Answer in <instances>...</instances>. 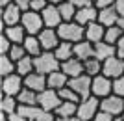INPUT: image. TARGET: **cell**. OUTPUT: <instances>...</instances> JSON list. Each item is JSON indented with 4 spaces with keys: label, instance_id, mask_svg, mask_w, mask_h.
I'll use <instances>...</instances> for the list:
<instances>
[{
    "label": "cell",
    "instance_id": "1",
    "mask_svg": "<svg viewBox=\"0 0 124 121\" xmlns=\"http://www.w3.org/2000/svg\"><path fill=\"white\" fill-rule=\"evenodd\" d=\"M57 34H59L61 41H69V43H72V45H76V43L85 39V26H82V24H78L74 21L61 22L59 28H57Z\"/></svg>",
    "mask_w": 124,
    "mask_h": 121
},
{
    "label": "cell",
    "instance_id": "2",
    "mask_svg": "<svg viewBox=\"0 0 124 121\" xmlns=\"http://www.w3.org/2000/svg\"><path fill=\"white\" fill-rule=\"evenodd\" d=\"M33 65H35V71L41 74H50L54 71H59L61 69V62L56 58L54 52H43L39 54L37 58H33Z\"/></svg>",
    "mask_w": 124,
    "mask_h": 121
},
{
    "label": "cell",
    "instance_id": "3",
    "mask_svg": "<svg viewBox=\"0 0 124 121\" xmlns=\"http://www.w3.org/2000/svg\"><path fill=\"white\" fill-rule=\"evenodd\" d=\"M100 112V99L96 97H87V99H82L78 102V119L80 121H93L94 116Z\"/></svg>",
    "mask_w": 124,
    "mask_h": 121
},
{
    "label": "cell",
    "instance_id": "4",
    "mask_svg": "<svg viewBox=\"0 0 124 121\" xmlns=\"http://www.w3.org/2000/svg\"><path fill=\"white\" fill-rule=\"evenodd\" d=\"M22 28L26 30L28 36H39L43 30H45V22H43L41 13H35V11H24L22 13V21H21Z\"/></svg>",
    "mask_w": 124,
    "mask_h": 121
},
{
    "label": "cell",
    "instance_id": "5",
    "mask_svg": "<svg viewBox=\"0 0 124 121\" xmlns=\"http://www.w3.org/2000/svg\"><path fill=\"white\" fill-rule=\"evenodd\" d=\"M100 110L109 114V116H113V117H120L124 114V99L111 93L106 99H100Z\"/></svg>",
    "mask_w": 124,
    "mask_h": 121
},
{
    "label": "cell",
    "instance_id": "6",
    "mask_svg": "<svg viewBox=\"0 0 124 121\" xmlns=\"http://www.w3.org/2000/svg\"><path fill=\"white\" fill-rule=\"evenodd\" d=\"M113 93V80L104 76V74H98L93 78V86H91V95L96 97V99H106Z\"/></svg>",
    "mask_w": 124,
    "mask_h": 121
},
{
    "label": "cell",
    "instance_id": "7",
    "mask_svg": "<svg viewBox=\"0 0 124 121\" xmlns=\"http://www.w3.org/2000/svg\"><path fill=\"white\" fill-rule=\"evenodd\" d=\"M61 102L63 101H61V97H59V93H57L56 90H50V88L41 91V93H39V99H37V104L46 112H56Z\"/></svg>",
    "mask_w": 124,
    "mask_h": 121
},
{
    "label": "cell",
    "instance_id": "8",
    "mask_svg": "<svg viewBox=\"0 0 124 121\" xmlns=\"http://www.w3.org/2000/svg\"><path fill=\"white\" fill-rule=\"evenodd\" d=\"M24 90V78L21 74H9V76H4L2 78V95H11V97H17Z\"/></svg>",
    "mask_w": 124,
    "mask_h": 121
},
{
    "label": "cell",
    "instance_id": "9",
    "mask_svg": "<svg viewBox=\"0 0 124 121\" xmlns=\"http://www.w3.org/2000/svg\"><path fill=\"white\" fill-rule=\"evenodd\" d=\"M102 74L108 76V78L115 80L124 74V60L119 58V56H111L106 62L102 63Z\"/></svg>",
    "mask_w": 124,
    "mask_h": 121
},
{
    "label": "cell",
    "instance_id": "10",
    "mask_svg": "<svg viewBox=\"0 0 124 121\" xmlns=\"http://www.w3.org/2000/svg\"><path fill=\"white\" fill-rule=\"evenodd\" d=\"M69 86L80 95V99H87L91 97V86H93V78L89 76V74H80L76 78H70L69 80Z\"/></svg>",
    "mask_w": 124,
    "mask_h": 121
},
{
    "label": "cell",
    "instance_id": "11",
    "mask_svg": "<svg viewBox=\"0 0 124 121\" xmlns=\"http://www.w3.org/2000/svg\"><path fill=\"white\" fill-rule=\"evenodd\" d=\"M37 37H39V43H41V47H43L45 52H54V50L59 47V43H61L59 34H57V30H54V28H45Z\"/></svg>",
    "mask_w": 124,
    "mask_h": 121
},
{
    "label": "cell",
    "instance_id": "12",
    "mask_svg": "<svg viewBox=\"0 0 124 121\" xmlns=\"http://www.w3.org/2000/svg\"><path fill=\"white\" fill-rule=\"evenodd\" d=\"M0 19H2V32H4L6 26H15V24H21L22 21V11L19 9V6L17 4H9L6 6V8H2V15H0Z\"/></svg>",
    "mask_w": 124,
    "mask_h": 121
},
{
    "label": "cell",
    "instance_id": "13",
    "mask_svg": "<svg viewBox=\"0 0 124 121\" xmlns=\"http://www.w3.org/2000/svg\"><path fill=\"white\" fill-rule=\"evenodd\" d=\"M24 88H28V90H31V91H35V93L45 91V90L48 88V78H46V74H41V73H37V71L30 73L28 76H24Z\"/></svg>",
    "mask_w": 124,
    "mask_h": 121
},
{
    "label": "cell",
    "instance_id": "14",
    "mask_svg": "<svg viewBox=\"0 0 124 121\" xmlns=\"http://www.w3.org/2000/svg\"><path fill=\"white\" fill-rule=\"evenodd\" d=\"M41 17H43V22H45V28H54V30H57L59 24L63 22L59 8H57V6H52V4L46 6V9L41 13Z\"/></svg>",
    "mask_w": 124,
    "mask_h": 121
},
{
    "label": "cell",
    "instance_id": "15",
    "mask_svg": "<svg viewBox=\"0 0 124 121\" xmlns=\"http://www.w3.org/2000/svg\"><path fill=\"white\" fill-rule=\"evenodd\" d=\"M98 21V9L94 8V4L91 6H85L82 9L76 11V17H74V22L82 24V26H87L91 22H96Z\"/></svg>",
    "mask_w": 124,
    "mask_h": 121
},
{
    "label": "cell",
    "instance_id": "16",
    "mask_svg": "<svg viewBox=\"0 0 124 121\" xmlns=\"http://www.w3.org/2000/svg\"><path fill=\"white\" fill-rule=\"evenodd\" d=\"M104 37H106V26H102L98 21L91 22V24L85 26V39H87L89 43L96 45V43L104 41Z\"/></svg>",
    "mask_w": 124,
    "mask_h": 121
},
{
    "label": "cell",
    "instance_id": "17",
    "mask_svg": "<svg viewBox=\"0 0 124 121\" xmlns=\"http://www.w3.org/2000/svg\"><path fill=\"white\" fill-rule=\"evenodd\" d=\"M93 56H94V45L89 43L87 39H83V41L74 45V58H78L80 62H87Z\"/></svg>",
    "mask_w": 124,
    "mask_h": 121
},
{
    "label": "cell",
    "instance_id": "18",
    "mask_svg": "<svg viewBox=\"0 0 124 121\" xmlns=\"http://www.w3.org/2000/svg\"><path fill=\"white\" fill-rule=\"evenodd\" d=\"M61 71L67 74L69 78H76V76L85 73V71H83V62H80L78 58H70V60H67V62H63Z\"/></svg>",
    "mask_w": 124,
    "mask_h": 121
},
{
    "label": "cell",
    "instance_id": "19",
    "mask_svg": "<svg viewBox=\"0 0 124 121\" xmlns=\"http://www.w3.org/2000/svg\"><path fill=\"white\" fill-rule=\"evenodd\" d=\"M8 39H9L13 45H22L24 43V39H26V30L22 28V24H15V26H6L4 28V32H2Z\"/></svg>",
    "mask_w": 124,
    "mask_h": 121
},
{
    "label": "cell",
    "instance_id": "20",
    "mask_svg": "<svg viewBox=\"0 0 124 121\" xmlns=\"http://www.w3.org/2000/svg\"><path fill=\"white\" fill-rule=\"evenodd\" d=\"M120 17L117 13V9L113 8H106V9H98V22L102 26L109 28V26H115V24H119Z\"/></svg>",
    "mask_w": 124,
    "mask_h": 121
},
{
    "label": "cell",
    "instance_id": "21",
    "mask_svg": "<svg viewBox=\"0 0 124 121\" xmlns=\"http://www.w3.org/2000/svg\"><path fill=\"white\" fill-rule=\"evenodd\" d=\"M111 56H117V47L115 45H109L106 41H100L94 45V58H98L102 63Z\"/></svg>",
    "mask_w": 124,
    "mask_h": 121
},
{
    "label": "cell",
    "instance_id": "22",
    "mask_svg": "<svg viewBox=\"0 0 124 121\" xmlns=\"http://www.w3.org/2000/svg\"><path fill=\"white\" fill-rule=\"evenodd\" d=\"M46 78H48V88H50V90H56V91H59L61 88L69 86V80H70L67 74L61 71V69H59V71H54V73H50Z\"/></svg>",
    "mask_w": 124,
    "mask_h": 121
},
{
    "label": "cell",
    "instance_id": "23",
    "mask_svg": "<svg viewBox=\"0 0 124 121\" xmlns=\"http://www.w3.org/2000/svg\"><path fill=\"white\" fill-rule=\"evenodd\" d=\"M22 47L26 48L28 56H31V58H37L39 54L45 52V50H43V47H41V43H39V37H37V36H26L24 43H22Z\"/></svg>",
    "mask_w": 124,
    "mask_h": 121
},
{
    "label": "cell",
    "instance_id": "24",
    "mask_svg": "<svg viewBox=\"0 0 124 121\" xmlns=\"http://www.w3.org/2000/svg\"><path fill=\"white\" fill-rule=\"evenodd\" d=\"M54 54H56V58L59 60V62H67V60L74 58V45L69 41H61L59 43V47L54 50Z\"/></svg>",
    "mask_w": 124,
    "mask_h": 121
},
{
    "label": "cell",
    "instance_id": "25",
    "mask_svg": "<svg viewBox=\"0 0 124 121\" xmlns=\"http://www.w3.org/2000/svg\"><path fill=\"white\" fill-rule=\"evenodd\" d=\"M83 71H85V74H89L91 78H94V76L102 74V62L93 56V58H89L87 62H83Z\"/></svg>",
    "mask_w": 124,
    "mask_h": 121
},
{
    "label": "cell",
    "instance_id": "26",
    "mask_svg": "<svg viewBox=\"0 0 124 121\" xmlns=\"http://www.w3.org/2000/svg\"><path fill=\"white\" fill-rule=\"evenodd\" d=\"M13 73H17V63L8 54H0V74H2V78L9 76Z\"/></svg>",
    "mask_w": 124,
    "mask_h": 121
},
{
    "label": "cell",
    "instance_id": "27",
    "mask_svg": "<svg viewBox=\"0 0 124 121\" xmlns=\"http://www.w3.org/2000/svg\"><path fill=\"white\" fill-rule=\"evenodd\" d=\"M57 117H74L78 114V102H69V101H63L59 108L54 112Z\"/></svg>",
    "mask_w": 124,
    "mask_h": 121
},
{
    "label": "cell",
    "instance_id": "28",
    "mask_svg": "<svg viewBox=\"0 0 124 121\" xmlns=\"http://www.w3.org/2000/svg\"><path fill=\"white\" fill-rule=\"evenodd\" d=\"M37 99H39V93L28 90V88H24L21 93L17 95L19 104H26V106H39V104H37Z\"/></svg>",
    "mask_w": 124,
    "mask_h": 121
},
{
    "label": "cell",
    "instance_id": "29",
    "mask_svg": "<svg viewBox=\"0 0 124 121\" xmlns=\"http://www.w3.org/2000/svg\"><path fill=\"white\" fill-rule=\"evenodd\" d=\"M33 71H35V65H33V58L31 56H24L22 60L17 62V74H21L22 78L28 76L30 73H33Z\"/></svg>",
    "mask_w": 124,
    "mask_h": 121
},
{
    "label": "cell",
    "instance_id": "30",
    "mask_svg": "<svg viewBox=\"0 0 124 121\" xmlns=\"http://www.w3.org/2000/svg\"><path fill=\"white\" fill-rule=\"evenodd\" d=\"M57 8H59V13H61L63 22H70V21H74L76 11H78L76 6H72L70 2H67V0H65V2H63V4H59Z\"/></svg>",
    "mask_w": 124,
    "mask_h": 121
},
{
    "label": "cell",
    "instance_id": "31",
    "mask_svg": "<svg viewBox=\"0 0 124 121\" xmlns=\"http://www.w3.org/2000/svg\"><path fill=\"white\" fill-rule=\"evenodd\" d=\"M0 108L4 114H15L19 110V101H17V97H11V95H2Z\"/></svg>",
    "mask_w": 124,
    "mask_h": 121
},
{
    "label": "cell",
    "instance_id": "32",
    "mask_svg": "<svg viewBox=\"0 0 124 121\" xmlns=\"http://www.w3.org/2000/svg\"><path fill=\"white\" fill-rule=\"evenodd\" d=\"M124 36L122 28L119 26V24H115V26H109L106 28V37H104V41L109 43V45H117L119 43V39Z\"/></svg>",
    "mask_w": 124,
    "mask_h": 121
},
{
    "label": "cell",
    "instance_id": "33",
    "mask_svg": "<svg viewBox=\"0 0 124 121\" xmlns=\"http://www.w3.org/2000/svg\"><path fill=\"white\" fill-rule=\"evenodd\" d=\"M59 93V97H61V101H69V102H80V95L76 93V91L70 88V86H65V88H61V90L57 91Z\"/></svg>",
    "mask_w": 124,
    "mask_h": 121
},
{
    "label": "cell",
    "instance_id": "34",
    "mask_svg": "<svg viewBox=\"0 0 124 121\" xmlns=\"http://www.w3.org/2000/svg\"><path fill=\"white\" fill-rule=\"evenodd\" d=\"M8 56H9V58H11V60H13V62L17 63V62H19V60H22V58H24V56H28V52H26V48L22 47V45H13Z\"/></svg>",
    "mask_w": 124,
    "mask_h": 121
},
{
    "label": "cell",
    "instance_id": "35",
    "mask_svg": "<svg viewBox=\"0 0 124 121\" xmlns=\"http://www.w3.org/2000/svg\"><path fill=\"white\" fill-rule=\"evenodd\" d=\"M113 93L124 99V74L113 80Z\"/></svg>",
    "mask_w": 124,
    "mask_h": 121
},
{
    "label": "cell",
    "instance_id": "36",
    "mask_svg": "<svg viewBox=\"0 0 124 121\" xmlns=\"http://www.w3.org/2000/svg\"><path fill=\"white\" fill-rule=\"evenodd\" d=\"M46 6H48L46 0H31L30 9H31V11H35V13H43V11L46 9Z\"/></svg>",
    "mask_w": 124,
    "mask_h": 121
},
{
    "label": "cell",
    "instance_id": "37",
    "mask_svg": "<svg viewBox=\"0 0 124 121\" xmlns=\"http://www.w3.org/2000/svg\"><path fill=\"white\" fill-rule=\"evenodd\" d=\"M11 47H13V43L2 34V36H0V54H9Z\"/></svg>",
    "mask_w": 124,
    "mask_h": 121
},
{
    "label": "cell",
    "instance_id": "38",
    "mask_svg": "<svg viewBox=\"0 0 124 121\" xmlns=\"http://www.w3.org/2000/svg\"><path fill=\"white\" fill-rule=\"evenodd\" d=\"M117 0H94L93 4L96 9H106V8H113Z\"/></svg>",
    "mask_w": 124,
    "mask_h": 121
},
{
    "label": "cell",
    "instance_id": "39",
    "mask_svg": "<svg viewBox=\"0 0 124 121\" xmlns=\"http://www.w3.org/2000/svg\"><path fill=\"white\" fill-rule=\"evenodd\" d=\"M13 4L19 6V9L24 13V11H30V6H31V0H15Z\"/></svg>",
    "mask_w": 124,
    "mask_h": 121
},
{
    "label": "cell",
    "instance_id": "40",
    "mask_svg": "<svg viewBox=\"0 0 124 121\" xmlns=\"http://www.w3.org/2000/svg\"><path fill=\"white\" fill-rule=\"evenodd\" d=\"M117 117H113V116H109V114H106V112H102L100 110L96 116H94V119L93 121H115Z\"/></svg>",
    "mask_w": 124,
    "mask_h": 121
},
{
    "label": "cell",
    "instance_id": "41",
    "mask_svg": "<svg viewBox=\"0 0 124 121\" xmlns=\"http://www.w3.org/2000/svg\"><path fill=\"white\" fill-rule=\"evenodd\" d=\"M67 2H70L72 6H76L78 9H82V8H85V6H91V4H93L91 0H67Z\"/></svg>",
    "mask_w": 124,
    "mask_h": 121
},
{
    "label": "cell",
    "instance_id": "42",
    "mask_svg": "<svg viewBox=\"0 0 124 121\" xmlns=\"http://www.w3.org/2000/svg\"><path fill=\"white\" fill-rule=\"evenodd\" d=\"M115 47H117V56L124 60V36H122V37L119 39V43H117Z\"/></svg>",
    "mask_w": 124,
    "mask_h": 121
},
{
    "label": "cell",
    "instance_id": "43",
    "mask_svg": "<svg viewBox=\"0 0 124 121\" xmlns=\"http://www.w3.org/2000/svg\"><path fill=\"white\" fill-rule=\"evenodd\" d=\"M115 9H117L120 19H124V0H117L115 2Z\"/></svg>",
    "mask_w": 124,
    "mask_h": 121
},
{
    "label": "cell",
    "instance_id": "44",
    "mask_svg": "<svg viewBox=\"0 0 124 121\" xmlns=\"http://www.w3.org/2000/svg\"><path fill=\"white\" fill-rule=\"evenodd\" d=\"M8 119H9V121H26L19 112H15V114H8Z\"/></svg>",
    "mask_w": 124,
    "mask_h": 121
},
{
    "label": "cell",
    "instance_id": "45",
    "mask_svg": "<svg viewBox=\"0 0 124 121\" xmlns=\"http://www.w3.org/2000/svg\"><path fill=\"white\" fill-rule=\"evenodd\" d=\"M56 121H80V119H78V116H74V117H57Z\"/></svg>",
    "mask_w": 124,
    "mask_h": 121
},
{
    "label": "cell",
    "instance_id": "46",
    "mask_svg": "<svg viewBox=\"0 0 124 121\" xmlns=\"http://www.w3.org/2000/svg\"><path fill=\"white\" fill-rule=\"evenodd\" d=\"M15 0H0V6L2 8H6V6H9V4H13Z\"/></svg>",
    "mask_w": 124,
    "mask_h": 121
},
{
    "label": "cell",
    "instance_id": "47",
    "mask_svg": "<svg viewBox=\"0 0 124 121\" xmlns=\"http://www.w3.org/2000/svg\"><path fill=\"white\" fill-rule=\"evenodd\" d=\"M48 4H52V6H59V4H63L65 0H46Z\"/></svg>",
    "mask_w": 124,
    "mask_h": 121
},
{
    "label": "cell",
    "instance_id": "48",
    "mask_svg": "<svg viewBox=\"0 0 124 121\" xmlns=\"http://www.w3.org/2000/svg\"><path fill=\"white\" fill-rule=\"evenodd\" d=\"M119 26L122 28V32H124V19H120V21H119Z\"/></svg>",
    "mask_w": 124,
    "mask_h": 121
},
{
    "label": "cell",
    "instance_id": "49",
    "mask_svg": "<svg viewBox=\"0 0 124 121\" xmlns=\"http://www.w3.org/2000/svg\"><path fill=\"white\" fill-rule=\"evenodd\" d=\"M115 121H122V117H117V119H115Z\"/></svg>",
    "mask_w": 124,
    "mask_h": 121
},
{
    "label": "cell",
    "instance_id": "50",
    "mask_svg": "<svg viewBox=\"0 0 124 121\" xmlns=\"http://www.w3.org/2000/svg\"><path fill=\"white\" fill-rule=\"evenodd\" d=\"M120 117H122V121H124V114H122V116H120Z\"/></svg>",
    "mask_w": 124,
    "mask_h": 121
},
{
    "label": "cell",
    "instance_id": "51",
    "mask_svg": "<svg viewBox=\"0 0 124 121\" xmlns=\"http://www.w3.org/2000/svg\"><path fill=\"white\" fill-rule=\"evenodd\" d=\"M91 2H94V0H91Z\"/></svg>",
    "mask_w": 124,
    "mask_h": 121
}]
</instances>
